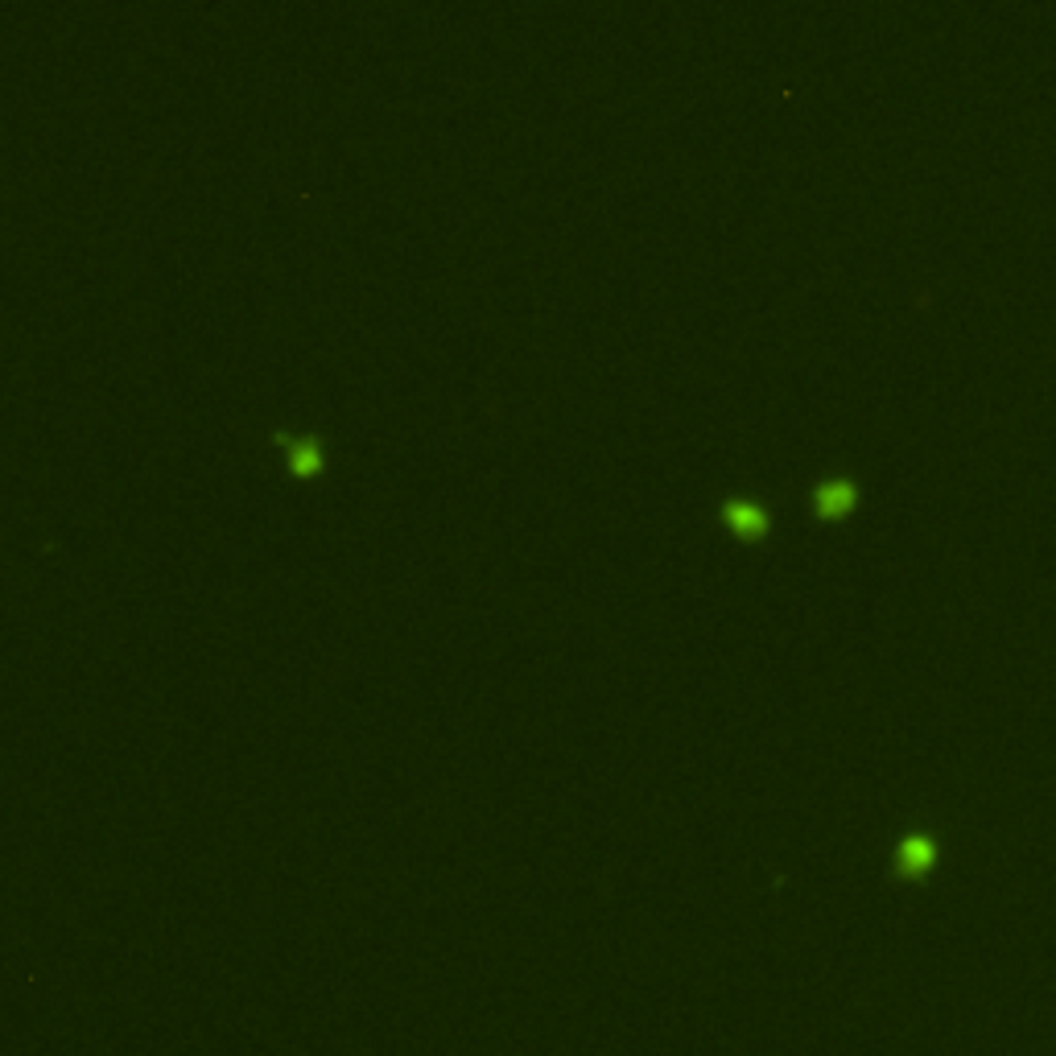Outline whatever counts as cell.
I'll list each match as a JSON object with an SVG mask.
<instances>
[{
	"label": "cell",
	"instance_id": "1",
	"mask_svg": "<svg viewBox=\"0 0 1056 1056\" xmlns=\"http://www.w3.org/2000/svg\"><path fill=\"white\" fill-rule=\"evenodd\" d=\"M726 516H730V524H739L743 533H764V524H768L764 508H756V504H730L726 508Z\"/></svg>",
	"mask_w": 1056,
	"mask_h": 1056
},
{
	"label": "cell",
	"instance_id": "2",
	"mask_svg": "<svg viewBox=\"0 0 1056 1056\" xmlns=\"http://www.w3.org/2000/svg\"><path fill=\"white\" fill-rule=\"evenodd\" d=\"M818 504L821 512H842L846 504H854V488L851 483H825V488L818 491Z\"/></svg>",
	"mask_w": 1056,
	"mask_h": 1056
},
{
	"label": "cell",
	"instance_id": "3",
	"mask_svg": "<svg viewBox=\"0 0 1056 1056\" xmlns=\"http://www.w3.org/2000/svg\"><path fill=\"white\" fill-rule=\"evenodd\" d=\"M929 858H932L929 842H916L913 851H908V858H904V867H929Z\"/></svg>",
	"mask_w": 1056,
	"mask_h": 1056
}]
</instances>
